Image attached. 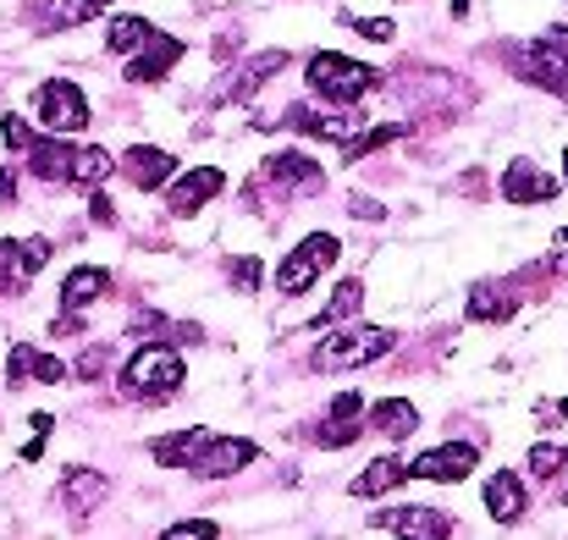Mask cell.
<instances>
[{
    "instance_id": "obj_42",
    "label": "cell",
    "mask_w": 568,
    "mask_h": 540,
    "mask_svg": "<svg viewBox=\"0 0 568 540\" xmlns=\"http://www.w3.org/2000/svg\"><path fill=\"white\" fill-rule=\"evenodd\" d=\"M558 243H568V232H558Z\"/></svg>"
},
{
    "instance_id": "obj_22",
    "label": "cell",
    "mask_w": 568,
    "mask_h": 540,
    "mask_svg": "<svg viewBox=\"0 0 568 540\" xmlns=\"http://www.w3.org/2000/svg\"><path fill=\"white\" fill-rule=\"evenodd\" d=\"M371 425H376L381 436L403 441V436H414V425H419V408H414L408 397H381L376 408H371Z\"/></svg>"
},
{
    "instance_id": "obj_15",
    "label": "cell",
    "mask_w": 568,
    "mask_h": 540,
    "mask_svg": "<svg viewBox=\"0 0 568 540\" xmlns=\"http://www.w3.org/2000/svg\"><path fill=\"white\" fill-rule=\"evenodd\" d=\"M172 155L166 150H155V144H139V150H128L122 155V177L133 182V187H144V193H155V187H166L172 182Z\"/></svg>"
},
{
    "instance_id": "obj_7",
    "label": "cell",
    "mask_w": 568,
    "mask_h": 540,
    "mask_svg": "<svg viewBox=\"0 0 568 540\" xmlns=\"http://www.w3.org/2000/svg\"><path fill=\"white\" fill-rule=\"evenodd\" d=\"M282 67H287V50H260V55H248L243 67H232V72L210 89V100H215V105H221V100H248V94H254L260 83H271Z\"/></svg>"
},
{
    "instance_id": "obj_37",
    "label": "cell",
    "mask_w": 568,
    "mask_h": 540,
    "mask_svg": "<svg viewBox=\"0 0 568 540\" xmlns=\"http://www.w3.org/2000/svg\"><path fill=\"white\" fill-rule=\"evenodd\" d=\"M332 419H359V397H354V391H343V397L332 403Z\"/></svg>"
},
{
    "instance_id": "obj_21",
    "label": "cell",
    "mask_w": 568,
    "mask_h": 540,
    "mask_svg": "<svg viewBox=\"0 0 568 540\" xmlns=\"http://www.w3.org/2000/svg\"><path fill=\"white\" fill-rule=\"evenodd\" d=\"M61 497H67V508H72V513H94V508L111 497V480H105L100 469H72V475H67V486H61Z\"/></svg>"
},
{
    "instance_id": "obj_33",
    "label": "cell",
    "mask_w": 568,
    "mask_h": 540,
    "mask_svg": "<svg viewBox=\"0 0 568 540\" xmlns=\"http://www.w3.org/2000/svg\"><path fill=\"white\" fill-rule=\"evenodd\" d=\"M359 430H365V425H354V419H332L326 430H315V441H321V447H348Z\"/></svg>"
},
{
    "instance_id": "obj_17",
    "label": "cell",
    "mask_w": 568,
    "mask_h": 540,
    "mask_svg": "<svg viewBox=\"0 0 568 540\" xmlns=\"http://www.w3.org/2000/svg\"><path fill=\"white\" fill-rule=\"evenodd\" d=\"M6 375H11V386H28V380H39V386H61V380H67V364L50 359V354H39V348H28V343H17V348H11V364H6Z\"/></svg>"
},
{
    "instance_id": "obj_40",
    "label": "cell",
    "mask_w": 568,
    "mask_h": 540,
    "mask_svg": "<svg viewBox=\"0 0 568 540\" xmlns=\"http://www.w3.org/2000/svg\"><path fill=\"white\" fill-rule=\"evenodd\" d=\"M469 11V0H453V17H464Z\"/></svg>"
},
{
    "instance_id": "obj_39",
    "label": "cell",
    "mask_w": 568,
    "mask_h": 540,
    "mask_svg": "<svg viewBox=\"0 0 568 540\" xmlns=\"http://www.w3.org/2000/svg\"><path fill=\"white\" fill-rule=\"evenodd\" d=\"M354 215H365V221H376V215H381V204H376V198H354Z\"/></svg>"
},
{
    "instance_id": "obj_9",
    "label": "cell",
    "mask_w": 568,
    "mask_h": 540,
    "mask_svg": "<svg viewBox=\"0 0 568 540\" xmlns=\"http://www.w3.org/2000/svg\"><path fill=\"white\" fill-rule=\"evenodd\" d=\"M50 265V243L44 237H22V243H0V287L17 293L28 287L39 271Z\"/></svg>"
},
{
    "instance_id": "obj_36",
    "label": "cell",
    "mask_w": 568,
    "mask_h": 540,
    "mask_svg": "<svg viewBox=\"0 0 568 540\" xmlns=\"http://www.w3.org/2000/svg\"><path fill=\"white\" fill-rule=\"evenodd\" d=\"M0 139H6V150H28V139H33V133H28V122H22V116H6V122H0Z\"/></svg>"
},
{
    "instance_id": "obj_38",
    "label": "cell",
    "mask_w": 568,
    "mask_h": 540,
    "mask_svg": "<svg viewBox=\"0 0 568 540\" xmlns=\"http://www.w3.org/2000/svg\"><path fill=\"white\" fill-rule=\"evenodd\" d=\"M11 198H17V172L6 166V172H0V204H11Z\"/></svg>"
},
{
    "instance_id": "obj_6",
    "label": "cell",
    "mask_w": 568,
    "mask_h": 540,
    "mask_svg": "<svg viewBox=\"0 0 568 540\" xmlns=\"http://www.w3.org/2000/svg\"><path fill=\"white\" fill-rule=\"evenodd\" d=\"M260 458V447L254 441H243V436H204L199 441V452L189 458V475H199V480H226V475H237V469H248Z\"/></svg>"
},
{
    "instance_id": "obj_4",
    "label": "cell",
    "mask_w": 568,
    "mask_h": 540,
    "mask_svg": "<svg viewBox=\"0 0 568 540\" xmlns=\"http://www.w3.org/2000/svg\"><path fill=\"white\" fill-rule=\"evenodd\" d=\"M33 111H39L44 133H61V139L89 128V100H83V89H78L72 78H50V83H39Z\"/></svg>"
},
{
    "instance_id": "obj_27",
    "label": "cell",
    "mask_w": 568,
    "mask_h": 540,
    "mask_svg": "<svg viewBox=\"0 0 568 540\" xmlns=\"http://www.w3.org/2000/svg\"><path fill=\"white\" fill-rule=\"evenodd\" d=\"M359 304H365V287H359V282H343V287H337V298H332V304H326L310 326H337V320H348Z\"/></svg>"
},
{
    "instance_id": "obj_34",
    "label": "cell",
    "mask_w": 568,
    "mask_h": 540,
    "mask_svg": "<svg viewBox=\"0 0 568 540\" xmlns=\"http://www.w3.org/2000/svg\"><path fill=\"white\" fill-rule=\"evenodd\" d=\"M348 22H354V33H359V39H376V44H386V39L397 33V22H392V17H348Z\"/></svg>"
},
{
    "instance_id": "obj_11",
    "label": "cell",
    "mask_w": 568,
    "mask_h": 540,
    "mask_svg": "<svg viewBox=\"0 0 568 540\" xmlns=\"http://www.w3.org/2000/svg\"><path fill=\"white\" fill-rule=\"evenodd\" d=\"M558 187H564V177L541 172L536 161H514L503 172V198L508 204H547V198H558Z\"/></svg>"
},
{
    "instance_id": "obj_19",
    "label": "cell",
    "mask_w": 568,
    "mask_h": 540,
    "mask_svg": "<svg viewBox=\"0 0 568 540\" xmlns=\"http://www.w3.org/2000/svg\"><path fill=\"white\" fill-rule=\"evenodd\" d=\"M111 293V271H100V265H78L67 282H61V309H89L94 298H105Z\"/></svg>"
},
{
    "instance_id": "obj_23",
    "label": "cell",
    "mask_w": 568,
    "mask_h": 540,
    "mask_svg": "<svg viewBox=\"0 0 568 540\" xmlns=\"http://www.w3.org/2000/svg\"><path fill=\"white\" fill-rule=\"evenodd\" d=\"M519 315V293L508 287H475L469 293V320H514Z\"/></svg>"
},
{
    "instance_id": "obj_12",
    "label": "cell",
    "mask_w": 568,
    "mask_h": 540,
    "mask_svg": "<svg viewBox=\"0 0 568 540\" xmlns=\"http://www.w3.org/2000/svg\"><path fill=\"white\" fill-rule=\"evenodd\" d=\"M221 187H226V177H221L215 166H193V172H183V177L166 187V210H172V215H199Z\"/></svg>"
},
{
    "instance_id": "obj_16",
    "label": "cell",
    "mask_w": 568,
    "mask_h": 540,
    "mask_svg": "<svg viewBox=\"0 0 568 540\" xmlns=\"http://www.w3.org/2000/svg\"><path fill=\"white\" fill-rule=\"evenodd\" d=\"M28 166H33V177L44 182H72V161H78V150L72 144H61V133H50V139H28Z\"/></svg>"
},
{
    "instance_id": "obj_18",
    "label": "cell",
    "mask_w": 568,
    "mask_h": 540,
    "mask_svg": "<svg viewBox=\"0 0 568 540\" xmlns=\"http://www.w3.org/2000/svg\"><path fill=\"white\" fill-rule=\"evenodd\" d=\"M376 530H392V536H447L453 530V519L447 513H436V508H392V513H381Z\"/></svg>"
},
{
    "instance_id": "obj_41",
    "label": "cell",
    "mask_w": 568,
    "mask_h": 540,
    "mask_svg": "<svg viewBox=\"0 0 568 540\" xmlns=\"http://www.w3.org/2000/svg\"><path fill=\"white\" fill-rule=\"evenodd\" d=\"M564 182H568V150H564Z\"/></svg>"
},
{
    "instance_id": "obj_30",
    "label": "cell",
    "mask_w": 568,
    "mask_h": 540,
    "mask_svg": "<svg viewBox=\"0 0 568 540\" xmlns=\"http://www.w3.org/2000/svg\"><path fill=\"white\" fill-rule=\"evenodd\" d=\"M111 0H50V22H83V17H94V11H105Z\"/></svg>"
},
{
    "instance_id": "obj_24",
    "label": "cell",
    "mask_w": 568,
    "mask_h": 540,
    "mask_svg": "<svg viewBox=\"0 0 568 540\" xmlns=\"http://www.w3.org/2000/svg\"><path fill=\"white\" fill-rule=\"evenodd\" d=\"M408 480V469L397 463V458H376L359 480H354V497H381V491H392V486H403Z\"/></svg>"
},
{
    "instance_id": "obj_2",
    "label": "cell",
    "mask_w": 568,
    "mask_h": 540,
    "mask_svg": "<svg viewBox=\"0 0 568 540\" xmlns=\"http://www.w3.org/2000/svg\"><path fill=\"white\" fill-rule=\"evenodd\" d=\"M183 359L166 348V343H144L128 369H122V391L128 397H139V403H166V397H178L183 391Z\"/></svg>"
},
{
    "instance_id": "obj_13",
    "label": "cell",
    "mask_w": 568,
    "mask_h": 540,
    "mask_svg": "<svg viewBox=\"0 0 568 540\" xmlns=\"http://www.w3.org/2000/svg\"><path fill=\"white\" fill-rule=\"evenodd\" d=\"M265 182H282L287 193H304V198H315L326 177H321V166L304 155V150H282V155H271L265 161Z\"/></svg>"
},
{
    "instance_id": "obj_3",
    "label": "cell",
    "mask_w": 568,
    "mask_h": 540,
    "mask_svg": "<svg viewBox=\"0 0 568 540\" xmlns=\"http://www.w3.org/2000/svg\"><path fill=\"white\" fill-rule=\"evenodd\" d=\"M386 354H392V332L354 326V332H337L315 348V369H359V364H376Z\"/></svg>"
},
{
    "instance_id": "obj_31",
    "label": "cell",
    "mask_w": 568,
    "mask_h": 540,
    "mask_svg": "<svg viewBox=\"0 0 568 540\" xmlns=\"http://www.w3.org/2000/svg\"><path fill=\"white\" fill-rule=\"evenodd\" d=\"M392 139H403V122H392V128H371V133H365L359 144H348L343 155H348V161H359L365 150H381V144H392Z\"/></svg>"
},
{
    "instance_id": "obj_10",
    "label": "cell",
    "mask_w": 568,
    "mask_h": 540,
    "mask_svg": "<svg viewBox=\"0 0 568 540\" xmlns=\"http://www.w3.org/2000/svg\"><path fill=\"white\" fill-rule=\"evenodd\" d=\"M178 61H183V39H172V33L155 28V33L139 44V55L128 61V83H161Z\"/></svg>"
},
{
    "instance_id": "obj_28",
    "label": "cell",
    "mask_w": 568,
    "mask_h": 540,
    "mask_svg": "<svg viewBox=\"0 0 568 540\" xmlns=\"http://www.w3.org/2000/svg\"><path fill=\"white\" fill-rule=\"evenodd\" d=\"M111 172H116V161H111L105 150H78V161H72V182H83V187L105 182Z\"/></svg>"
},
{
    "instance_id": "obj_29",
    "label": "cell",
    "mask_w": 568,
    "mask_h": 540,
    "mask_svg": "<svg viewBox=\"0 0 568 540\" xmlns=\"http://www.w3.org/2000/svg\"><path fill=\"white\" fill-rule=\"evenodd\" d=\"M226 276H232V293H260L265 265H260L254 254H243V259H232V265H226Z\"/></svg>"
},
{
    "instance_id": "obj_14",
    "label": "cell",
    "mask_w": 568,
    "mask_h": 540,
    "mask_svg": "<svg viewBox=\"0 0 568 540\" xmlns=\"http://www.w3.org/2000/svg\"><path fill=\"white\" fill-rule=\"evenodd\" d=\"M525 508H530V497H525L519 475H514V469H491V475H486V513H491L497 524H519Z\"/></svg>"
},
{
    "instance_id": "obj_20",
    "label": "cell",
    "mask_w": 568,
    "mask_h": 540,
    "mask_svg": "<svg viewBox=\"0 0 568 540\" xmlns=\"http://www.w3.org/2000/svg\"><path fill=\"white\" fill-rule=\"evenodd\" d=\"M282 122L298 128V133H310V139H332V144H343L359 128V116H326V111H310V105H293Z\"/></svg>"
},
{
    "instance_id": "obj_35",
    "label": "cell",
    "mask_w": 568,
    "mask_h": 540,
    "mask_svg": "<svg viewBox=\"0 0 568 540\" xmlns=\"http://www.w3.org/2000/svg\"><path fill=\"white\" fill-rule=\"evenodd\" d=\"M166 536H172V540H199V536H215V519H178V524H166Z\"/></svg>"
},
{
    "instance_id": "obj_32",
    "label": "cell",
    "mask_w": 568,
    "mask_h": 540,
    "mask_svg": "<svg viewBox=\"0 0 568 540\" xmlns=\"http://www.w3.org/2000/svg\"><path fill=\"white\" fill-rule=\"evenodd\" d=\"M564 463H568L564 447H530V469H536L541 480H552V475H558Z\"/></svg>"
},
{
    "instance_id": "obj_26",
    "label": "cell",
    "mask_w": 568,
    "mask_h": 540,
    "mask_svg": "<svg viewBox=\"0 0 568 540\" xmlns=\"http://www.w3.org/2000/svg\"><path fill=\"white\" fill-rule=\"evenodd\" d=\"M150 33H155V22H144V17H111L105 44H111V50H139Z\"/></svg>"
},
{
    "instance_id": "obj_25",
    "label": "cell",
    "mask_w": 568,
    "mask_h": 540,
    "mask_svg": "<svg viewBox=\"0 0 568 540\" xmlns=\"http://www.w3.org/2000/svg\"><path fill=\"white\" fill-rule=\"evenodd\" d=\"M210 430L199 425V430H183V436H166V441H155L150 452H155V463H172V469H189V458L199 452V441H204Z\"/></svg>"
},
{
    "instance_id": "obj_5",
    "label": "cell",
    "mask_w": 568,
    "mask_h": 540,
    "mask_svg": "<svg viewBox=\"0 0 568 540\" xmlns=\"http://www.w3.org/2000/svg\"><path fill=\"white\" fill-rule=\"evenodd\" d=\"M337 254H343V248H337V237H332V232H310V237L282 259V271H276V293H310V287H315V276L337 265Z\"/></svg>"
},
{
    "instance_id": "obj_8",
    "label": "cell",
    "mask_w": 568,
    "mask_h": 540,
    "mask_svg": "<svg viewBox=\"0 0 568 540\" xmlns=\"http://www.w3.org/2000/svg\"><path fill=\"white\" fill-rule=\"evenodd\" d=\"M475 447L469 441H447V447H430V452H419L414 458V480H436V486H458V480H469V469H475Z\"/></svg>"
},
{
    "instance_id": "obj_1",
    "label": "cell",
    "mask_w": 568,
    "mask_h": 540,
    "mask_svg": "<svg viewBox=\"0 0 568 540\" xmlns=\"http://www.w3.org/2000/svg\"><path fill=\"white\" fill-rule=\"evenodd\" d=\"M304 78H310L315 94H326V100L343 105V111H354L365 94H376L381 83H386V72L365 67V61H348V55H337V50H315Z\"/></svg>"
}]
</instances>
